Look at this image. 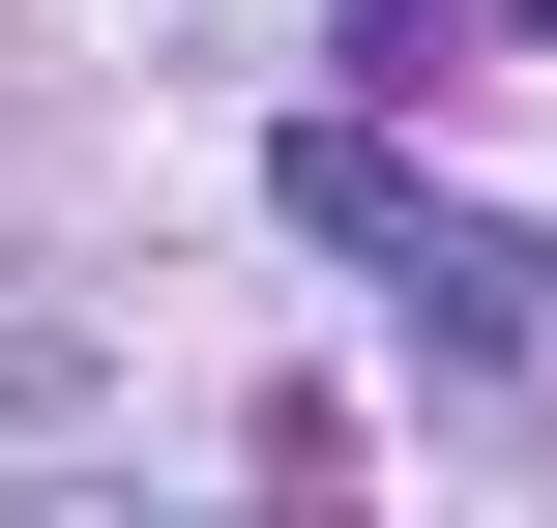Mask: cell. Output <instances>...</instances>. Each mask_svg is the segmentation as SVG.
Here are the masks:
<instances>
[]
</instances>
